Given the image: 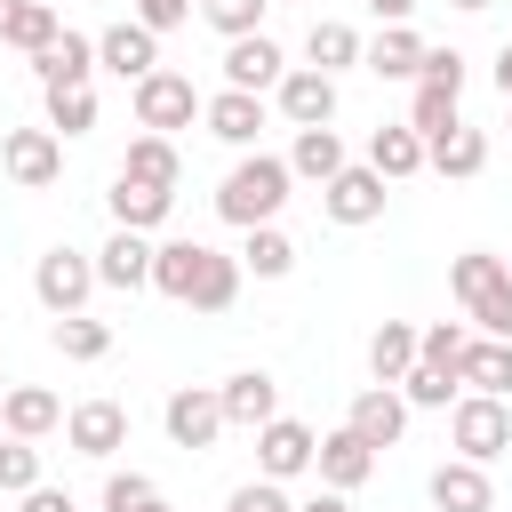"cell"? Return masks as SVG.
I'll return each mask as SVG.
<instances>
[{
  "label": "cell",
  "mask_w": 512,
  "mask_h": 512,
  "mask_svg": "<svg viewBox=\"0 0 512 512\" xmlns=\"http://www.w3.org/2000/svg\"><path fill=\"white\" fill-rule=\"evenodd\" d=\"M0 168H8V184L48 192V184L64 176V136H56V128H8V136H0Z\"/></svg>",
  "instance_id": "8992f818"
},
{
  "label": "cell",
  "mask_w": 512,
  "mask_h": 512,
  "mask_svg": "<svg viewBox=\"0 0 512 512\" xmlns=\"http://www.w3.org/2000/svg\"><path fill=\"white\" fill-rule=\"evenodd\" d=\"M32 80H40V88H88V80H96V40H88V32H64L56 48L32 56Z\"/></svg>",
  "instance_id": "603a6c76"
},
{
  "label": "cell",
  "mask_w": 512,
  "mask_h": 512,
  "mask_svg": "<svg viewBox=\"0 0 512 512\" xmlns=\"http://www.w3.org/2000/svg\"><path fill=\"white\" fill-rule=\"evenodd\" d=\"M496 88H504V104H512V40L496 48Z\"/></svg>",
  "instance_id": "681fc988"
},
{
  "label": "cell",
  "mask_w": 512,
  "mask_h": 512,
  "mask_svg": "<svg viewBox=\"0 0 512 512\" xmlns=\"http://www.w3.org/2000/svg\"><path fill=\"white\" fill-rule=\"evenodd\" d=\"M288 168H296L304 184H336L352 160H344V136H336V128H296V144H288Z\"/></svg>",
  "instance_id": "484cf974"
},
{
  "label": "cell",
  "mask_w": 512,
  "mask_h": 512,
  "mask_svg": "<svg viewBox=\"0 0 512 512\" xmlns=\"http://www.w3.org/2000/svg\"><path fill=\"white\" fill-rule=\"evenodd\" d=\"M64 40V24H56V8L48 0H24L16 8V24H8V48H24V56H40V48H56Z\"/></svg>",
  "instance_id": "e575fe53"
},
{
  "label": "cell",
  "mask_w": 512,
  "mask_h": 512,
  "mask_svg": "<svg viewBox=\"0 0 512 512\" xmlns=\"http://www.w3.org/2000/svg\"><path fill=\"white\" fill-rule=\"evenodd\" d=\"M240 272H256V280H288V272H296V240H288L280 224H256V232L240 240Z\"/></svg>",
  "instance_id": "f546056e"
},
{
  "label": "cell",
  "mask_w": 512,
  "mask_h": 512,
  "mask_svg": "<svg viewBox=\"0 0 512 512\" xmlns=\"http://www.w3.org/2000/svg\"><path fill=\"white\" fill-rule=\"evenodd\" d=\"M136 24L144 32H176V24H192V0H136Z\"/></svg>",
  "instance_id": "f6af8a7d"
},
{
  "label": "cell",
  "mask_w": 512,
  "mask_h": 512,
  "mask_svg": "<svg viewBox=\"0 0 512 512\" xmlns=\"http://www.w3.org/2000/svg\"><path fill=\"white\" fill-rule=\"evenodd\" d=\"M432 512H496L488 464H464V456H448V464L432 472Z\"/></svg>",
  "instance_id": "7402d4cb"
},
{
  "label": "cell",
  "mask_w": 512,
  "mask_h": 512,
  "mask_svg": "<svg viewBox=\"0 0 512 512\" xmlns=\"http://www.w3.org/2000/svg\"><path fill=\"white\" fill-rule=\"evenodd\" d=\"M368 168L384 176V184H400V176H416V168H432V144L408 128V120H392V128H376L368 136Z\"/></svg>",
  "instance_id": "cb8c5ba5"
},
{
  "label": "cell",
  "mask_w": 512,
  "mask_h": 512,
  "mask_svg": "<svg viewBox=\"0 0 512 512\" xmlns=\"http://www.w3.org/2000/svg\"><path fill=\"white\" fill-rule=\"evenodd\" d=\"M64 440H72L80 456H96V464H104V456H120V448H128V408H120V400H80V408L64 416Z\"/></svg>",
  "instance_id": "9a60e30c"
},
{
  "label": "cell",
  "mask_w": 512,
  "mask_h": 512,
  "mask_svg": "<svg viewBox=\"0 0 512 512\" xmlns=\"http://www.w3.org/2000/svg\"><path fill=\"white\" fill-rule=\"evenodd\" d=\"M288 184H296V168H288L280 152H240V160H232V176L216 184V216H224V224H240V232L280 224Z\"/></svg>",
  "instance_id": "6da1fadb"
},
{
  "label": "cell",
  "mask_w": 512,
  "mask_h": 512,
  "mask_svg": "<svg viewBox=\"0 0 512 512\" xmlns=\"http://www.w3.org/2000/svg\"><path fill=\"white\" fill-rule=\"evenodd\" d=\"M200 256H208V240H160V248H152V288H160V296H176V304H192Z\"/></svg>",
  "instance_id": "4316f807"
},
{
  "label": "cell",
  "mask_w": 512,
  "mask_h": 512,
  "mask_svg": "<svg viewBox=\"0 0 512 512\" xmlns=\"http://www.w3.org/2000/svg\"><path fill=\"white\" fill-rule=\"evenodd\" d=\"M200 120H208V136H216V144L256 152V136H264V120H272V112H264V96H248V88H216Z\"/></svg>",
  "instance_id": "4fadbf2b"
},
{
  "label": "cell",
  "mask_w": 512,
  "mask_h": 512,
  "mask_svg": "<svg viewBox=\"0 0 512 512\" xmlns=\"http://www.w3.org/2000/svg\"><path fill=\"white\" fill-rule=\"evenodd\" d=\"M448 288H456V304H464V320H472L480 336H504V344H512V264H504V256L464 248V256L448 264Z\"/></svg>",
  "instance_id": "7a4b0ae2"
},
{
  "label": "cell",
  "mask_w": 512,
  "mask_h": 512,
  "mask_svg": "<svg viewBox=\"0 0 512 512\" xmlns=\"http://www.w3.org/2000/svg\"><path fill=\"white\" fill-rule=\"evenodd\" d=\"M216 400H224V424H248V432H264V424L280 416V384H272L264 368L224 376V384H216Z\"/></svg>",
  "instance_id": "e0dca14e"
},
{
  "label": "cell",
  "mask_w": 512,
  "mask_h": 512,
  "mask_svg": "<svg viewBox=\"0 0 512 512\" xmlns=\"http://www.w3.org/2000/svg\"><path fill=\"white\" fill-rule=\"evenodd\" d=\"M144 512H176V504H168V496H152V504H144Z\"/></svg>",
  "instance_id": "816d5d0a"
},
{
  "label": "cell",
  "mask_w": 512,
  "mask_h": 512,
  "mask_svg": "<svg viewBox=\"0 0 512 512\" xmlns=\"http://www.w3.org/2000/svg\"><path fill=\"white\" fill-rule=\"evenodd\" d=\"M240 256H224V248H208L200 256V280H192V312H232V296H240Z\"/></svg>",
  "instance_id": "4dcf8cb0"
},
{
  "label": "cell",
  "mask_w": 512,
  "mask_h": 512,
  "mask_svg": "<svg viewBox=\"0 0 512 512\" xmlns=\"http://www.w3.org/2000/svg\"><path fill=\"white\" fill-rule=\"evenodd\" d=\"M280 80H288V56H280V40H272V32L224 40V88H248V96H264V88H280Z\"/></svg>",
  "instance_id": "8fae6325"
},
{
  "label": "cell",
  "mask_w": 512,
  "mask_h": 512,
  "mask_svg": "<svg viewBox=\"0 0 512 512\" xmlns=\"http://www.w3.org/2000/svg\"><path fill=\"white\" fill-rule=\"evenodd\" d=\"M464 344H472V336H464L456 320H432V328H416V360H432V368H456V360H464Z\"/></svg>",
  "instance_id": "60d3db41"
},
{
  "label": "cell",
  "mask_w": 512,
  "mask_h": 512,
  "mask_svg": "<svg viewBox=\"0 0 512 512\" xmlns=\"http://www.w3.org/2000/svg\"><path fill=\"white\" fill-rule=\"evenodd\" d=\"M408 128L432 144V136H448L456 128V96H440V88H416V104H408Z\"/></svg>",
  "instance_id": "ab89813d"
},
{
  "label": "cell",
  "mask_w": 512,
  "mask_h": 512,
  "mask_svg": "<svg viewBox=\"0 0 512 512\" xmlns=\"http://www.w3.org/2000/svg\"><path fill=\"white\" fill-rule=\"evenodd\" d=\"M272 104H280L288 128H328V120H336V80L312 72V64H288V80L272 88Z\"/></svg>",
  "instance_id": "7c38bea8"
},
{
  "label": "cell",
  "mask_w": 512,
  "mask_h": 512,
  "mask_svg": "<svg viewBox=\"0 0 512 512\" xmlns=\"http://www.w3.org/2000/svg\"><path fill=\"white\" fill-rule=\"evenodd\" d=\"M296 512H352V504H344V496H336V488H320V496H304V504H296Z\"/></svg>",
  "instance_id": "c3c4849f"
},
{
  "label": "cell",
  "mask_w": 512,
  "mask_h": 512,
  "mask_svg": "<svg viewBox=\"0 0 512 512\" xmlns=\"http://www.w3.org/2000/svg\"><path fill=\"white\" fill-rule=\"evenodd\" d=\"M160 424H168V440L176 448H216L224 440V400H216V384H176L168 392V408H160Z\"/></svg>",
  "instance_id": "52a82bcc"
},
{
  "label": "cell",
  "mask_w": 512,
  "mask_h": 512,
  "mask_svg": "<svg viewBox=\"0 0 512 512\" xmlns=\"http://www.w3.org/2000/svg\"><path fill=\"white\" fill-rule=\"evenodd\" d=\"M312 472H320V488L352 496V488L376 472V448H368L360 432H320V456H312Z\"/></svg>",
  "instance_id": "d6986e66"
},
{
  "label": "cell",
  "mask_w": 512,
  "mask_h": 512,
  "mask_svg": "<svg viewBox=\"0 0 512 512\" xmlns=\"http://www.w3.org/2000/svg\"><path fill=\"white\" fill-rule=\"evenodd\" d=\"M384 200H392V192H384V176H376L368 160H360V168H344L336 184H320V208H328V224H344V232L376 224V216H384Z\"/></svg>",
  "instance_id": "30bf717a"
},
{
  "label": "cell",
  "mask_w": 512,
  "mask_h": 512,
  "mask_svg": "<svg viewBox=\"0 0 512 512\" xmlns=\"http://www.w3.org/2000/svg\"><path fill=\"white\" fill-rule=\"evenodd\" d=\"M152 496H160V488H152L144 472H112V480H104V512H144Z\"/></svg>",
  "instance_id": "7bdbcfd3"
},
{
  "label": "cell",
  "mask_w": 512,
  "mask_h": 512,
  "mask_svg": "<svg viewBox=\"0 0 512 512\" xmlns=\"http://www.w3.org/2000/svg\"><path fill=\"white\" fill-rule=\"evenodd\" d=\"M312 456H320V432L312 424H296V416H272L264 432H256V480H296V472H312Z\"/></svg>",
  "instance_id": "ba28073f"
},
{
  "label": "cell",
  "mask_w": 512,
  "mask_h": 512,
  "mask_svg": "<svg viewBox=\"0 0 512 512\" xmlns=\"http://www.w3.org/2000/svg\"><path fill=\"white\" fill-rule=\"evenodd\" d=\"M16 512H72V496H64V488H48V480H40V488H32V496H24V504H16Z\"/></svg>",
  "instance_id": "bcb514c9"
},
{
  "label": "cell",
  "mask_w": 512,
  "mask_h": 512,
  "mask_svg": "<svg viewBox=\"0 0 512 512\" xmlns=\"http://www.w3.org/2000/svg\"><path fill=\"white\" fill-rule=\"evenodd\" d=\"M360 64H368L376 80H416V72H424V32H416V24H384Z\"/></svg>",
  "instance_id": "d4e9b609"
},
{
  "label": "cell",
  "mask_w": 512,
  "mask_h": 512,
  "mask_svg": "<svg viewBox=\"0 0 512 512\" xmlns=\"http://www.w3.org/2000/svg\"><path fill=\"white\" fill-rule=\"evenodd\" d=\"M152 248H160L152 232H120V224H112V240L96 248V280H104V288H120V296L152 288Z\"/></svg>",
  "instance_id": "5bb4252c"
},
{
  "label": "cell",
  "mask_w": 512,
  "mask_h": 512,
  "mask_svg": "<svg viewBox=\"0 0 512 512\" xmlns=\"http://www.w3.org/2000/svg\"><path fill=\"white\" fill-rule=\"evenodd\" d=\"M224 512H296V504H288V488H280V480H248V488H232V504H224Z\"/></svg>",
  "instance_id": "ee69618b"
},
{
  "label": "cell",
  "mask_w": 512,
  "mask_h": 512,
  "mask_svg": "<svg viewBox=\"0 0 512 512\" xmlns=\"http://www.w3.org/2000/svg\"><path fill=\"white\" fill-rule=\"evenodd\" d=\"M344 432H360L368 448H392V440L408 432V400H400V384H368V392L344 408Z\"/></svg>",
  "instance_id": "2e32d148"
},
{
  "label": "cell",
  "mask_w": 512,
  "mask_h": 512,
  "mask_svg": "<svg viewBox=\"0 0 512 512\" xmlns=\"http://www.w3.org/2000/svg\"><path fill=\"white\" fill-rule=\"evenodd\" d=\"M16 8H24V0H0V40H8V24H16Z\"/></svg>",
  "instance_id": "f907efd6"
},
{
  "label": "cell",
  "mask_w": 512,
  "mask_h": 512,
  "mask_svg": "<svg viewBox=\"0 0 512 512\" xmlns=\"http://www.w3.org/2000/svg\"><path fill=\"white\" fill-rule=\"evenodd\" d=\"M64 416H72V408H64L48 384H8V400H0V424H8V440H48Z\"/></svg>",
  "instance_id": "ac0fdd59"
},
{
  "label": "cell",
  "mask_w": 512,
  "mask_h": 512,
  "mask_svg": "<svg viewBox=\"0 0 512 512\" xmlns=\"http://www.w3.org/2000/svg\"><path fill=\"white\" fill-rule=\"evenodd\" d=\"M0 400H8V376H0Z\"/></svg>",
  "instance_id": "db71d44e"
},
{
  "label": "cell",
  "mask_w": 512,
  "mask_h": 512,
  "mask_svg": "<svg viewBox=\"0 0 512 512\" xmlns=\"http://www.w3.org/2000/svg\"><path fill=\"white\" fill-rule=\"evenodd\" d=\"M448 8H496V0H448Z\"/></svg>",
  "instance_id": "f5cc1de1"
},
{
  "label": "cell",
  "mask_w": 512,
  "mask_h": 512,
  "mask_svg": "<svg viewBox=\"0 0 512 512\" xmlns=\"http://www.w3.org/2000/svg\"><path fill=\"white\" fill-rule=\"evenodd\" d=\"M56 352H64V360H104V352H112V328L88 320V312H72V320H56Z\"/></svg>",
  "instance_id": "8d00e7d4"
},
{
  "label": "cell",
  "mask_w": 512,
  "mask_h": 512,
  "mask_svg": "<svg viewBox=\"0 0 512 512\" xmlns=\"http://www.w3.org/2000/svg\"><path fill=\"white\" fill-rule=\"evenodd\" d=\"M120 176H136V184H160V192H176V184H184L176 136H136V144H128V160H120Z\"/></svg>",
  "instance_id": "f1b7e54d"
},
{
  "label": "cell",
  "mask_w": 512,
  "mask_h": 512,
  "mask_svg": "<svg viewBox=\"0 0 512 512\" xmlns=\"http://www.w3.org/2000/svg\"><path fill=\"white\" fill-rule=\"evenodd\" d=\"M368 368H376V384H400L416 368V320H384L368 336Z\"/></svg>",
  "instance_id": "1f68e13d"
},
{
  "label": "cell",
  "mask_w": 512,
  "mask_h": 512,
  "mask_svg": "<svg viewBox=\"0 0 512 512\" xmlns=\"http://www.w3.org/2000/svg\"><path fill=\"white\" fill-rule=\"evenodd\" d=\"M104 280H96V256L88 248H48L40 264H32V296H40V312L48 320H72V312H88V296H96Z\"/></svg>",
  "instance_id": "3957f363"
},
{
  "label": "cell",
  "mask_w": 512,
  "mask_h": 512,
  "mask_svg": "<svg viewBox=\"0 0 512 512\" xmlns=\"http://www.w3.org/2000/svg\"><path fill=\"white\" fill-rule=\"evenodd\" d=\"M400 400H408V408H448V400H464V384H456V368L416 360V368L400 376Z\"/></svg>",
  "instance_id": "836d02e7"
},
{
  "label": "cell",
  "mask_w": 512,
  "mask_h": 512,
  "mask_svg": "<svg viewBox=\"0 0 512 512\" xmlns=\"http://www.w3.org/2000/svg\"><path fill=\"white\" fill-rule=\"evenodd\" d=\"M448 440H456V456H464V464H496V456L512 448V400L464 392V400L448 408Z\"/></svg>",
  "instance_id": "277c9868"
},
{
  "label": "cell",
  "mask_w": 512,
  "mask_h": 512,
  "mask_svg": "<svg viewBox=\"0 0 512 512\" xmlns=\"http://www.w3.org/2000/svg\"><path fill=\"white\" fill-rule=\"evenodd\" d=\"M48 96V128L56 136H88L96 128V88H40Z\"/></svg>",
  "instance_id": "d590c367"
},
{
  "label": "cell",
  "mask_w": 512,
  "mask_h": 512,
  "mask_svg": "<svg viewBox=\"0 0 512 512\" xmlns=\"http://www.w3.org/2000/svg\"><path fill=\"white\" fill-rule=\"evenodd\" d=\"M456 384L464 392H488V400H512V344L504 336H472L464 360H456Z\"/></svg>",
  "instance_id": "44dd1931"
},
{
  "label": "cell",
  "mask_w": 512,
  "mask_h": 512,
  "mask_svg": "<svg viewBox=\"0 0 512 512\" xmlns=\"http://www.w3.org/2000/svg\"><path fill=\"white\" fill-rule=\"evenodd\" d=\"M104 208H112V224H120V232H160V224H168V208H176V192L136 184V176H112Z\"/></svg>",
  "instance_id": "ffe728a7"
},
{
  "label": "cell",
  "mask_w": 512,
  "mask_h": 512,
  "mask_svg": "<svg viewBox=\"0 0 512 512\" xmlns=\"http://www.w3.org/2000/svg\"><path fill=\"white\" fill-rule=\"evenodd\" d=\"M432 168H440V176H480V168H488V136L456 120L448 136H432Z\"/></svg>",
  "instance_id": "d6a6232c"
},
{
  "label": "cell",
  "mask_w": 512,
  "mask_h": 512,
  "mask_svg": "<svg viewBox=\"0 0 512 512\" xmlns=\"http://www.w3.org/2000/svg\"><path fill=\"white\" fill-rule=\"evenodd\" d=\"M304 56H312V72H328V80H336L344 64H360V56H368V40H360L352 24H336V16H320V24L304 32Z\"/></svg>",
  "instance_id": "83f0119b"
},
{
  "label": "cell",
  "mask_w": 512,
  "mask_h": 512,
  "mask_svg": "<svg viewBox=\"0 0 512 512\" xmlns=\"http://www.w3.org/2000/svg\"><path fill=\"white\" fill-rule=\"evenodd\" d=\"M368 16H376V24H408V16H416V0H368Z\"/></svg>",
  "instance_id": "7dc6e473"
},
{
  "label": "cell",
  "mask_w": 512,
  "mask_h": 512,
  "mask_svg": "<svg viewBox=\"0 0 512 512\" xmlns=\"http://www.w3.org/2000/svg\"><path fill=\"white\" fill-rule=\"evenodd\" d=\"M504 264H512V256H504Z\"/></svg>",
  "instance_id": "11a10c76"
},
{
  "label": "cell",
  "mask_w": 512,
  "mask_h": 512,
  "mask_svg": "<svg viewBox=\"0 0 512 512\" xmlns=\"http://www.w3.org/2000/svg\"><path fill=\"white\" fill-rule=\"evenodd\" d=\"M416 88H440V96H464V56L456 48H424V72Z\"/></svg>",
  "instance_id": "b9f144b4"
},
{
  "label": "cell",
  "mask_w": 512,
  "mask_h": 512,
  "mask_svg": "<svg viewBox=\"0 0 512 512\" xmlns=\"http://www.w3.org/2000/svg\"><path fill=\"white\" fill-rule=\"evenodd\" d=\"M264 8H272V0H200V16H208L224 40H248V32H264Z\"/></svg>",
  "instance_id": "f35d334b"
},
{
  "label": "cell",
  "mask_w": 512,
  "mask_h": 512,
  "mask_svg": "<svg viewBox=\"0 0 512 512\" xmlns=\"http://www.w3.org/2000/svg\"><path fill=\"white\" fill-rule=\"evenodd\" d=\"M40 488V440H0V496H32Z\"/></svg>",
  "instance_id": "74e56055"
},
{
  "label": "cell",
  "mask_w": 512,
  "mask_h": 512,
  "mask_svg": "<svg viewBox=\"0 0 512 512\" xmlns=\"http://www.w3.org/2000/svg\"><path fill=\"white\" fill-rule=\"evenodd\" d=\"M96 72H112V80H128V88L152 80V72H160V32H144L136 16H128V24H104V32H96Z\"/></svg>",
  "instance_id": "9c48e42d"
},
{
  "label": "cell",
  "mask_w": 512,
  "mask_h": 512,
  "mask_svg": "<svg viewBox=\"0 0 512 512\" xmlns=\"http://www.w3.org/2000/svg\"><path fill=\"white\" fill-rule=\"evenodd\" d=\"M200 112H208V96H200L184 72L160 64L152 80H136V128H144V136H176V128H192Z\"/></svg>",
  "instance_id": "5b68a950"
}]
</instances>
